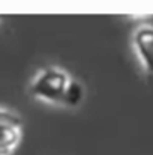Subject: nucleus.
Listing matches in <instances>:
<instances>
[{
    "instance_id": "nucleus-2",
    "label": "nucleus",
    "mask_w": 153,
    "mask_h": 155,
    "mask_svg": "<svg viewBox=\"0 0 153 155\" xmlns=\"http://www.w3.org/2000/svg\"><path fill=\"white\" fill-rule=\"evenodd\" d=\"M24 136L23 117L12 108L0 105V155H14Z\"/></svg>"
},
{
    "instance_id": "nucleus-1",
    "label": "nucleus",
    "mask_w": 153,
    "mask_h": 155,
    "mask_svg": "<svg viewBox=\"0 0 153 155\" xmlns=\"http://www.w3.org/2000/svg\"><path fill=\"white\" fill-rule=\"evenodd\" d=\"M29 94L44 103L77 107L84 98V87L59 66H45L29 84Z\"/></svg>"
},
{
    "instance_id": "nucleus-3",
    "label": "nucleus",
    "mask_w": 153,
    "mask_h": 155,
    "mask_svg": "<svg viewBox=\"0 0 153 155\" xmlns=\"http://www.w3.org/2000/svg\"><path fill=\"white\" fill-rule=\"evenodd\" d=\"M132 47L144 71L153 77V26L141 24L132 33Z\"/></svg>"
}]
</instances>
